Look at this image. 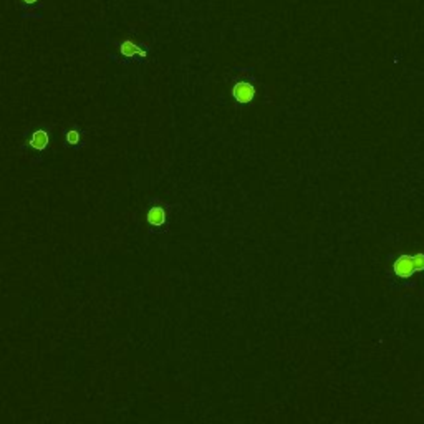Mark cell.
Masks as SVG:
<instances>
[{"label":"cell","instance_id":"obj_5","mask_svg":"<svg viewBox=\"0 0 424 424\" xmlns=\"http://www.w3.org/2000/svg\"><path fill=\"white\" fill-rule=\"evenodd\" d=\"M48 141H50V139H48V134L43 131V129H37L30 138V146L33 149H38V151H43V149L48 146Z\"/></svg>","mask_w":424,"mask_h":424},{"label":"cell","instance_id":"obj_4","mask_svg":"<svg viewBox=\"0 0 424 424\" xmlns=\"http://www.w3.org/2000/svg\"><path fill=\"white\" fill-rule=\"evenodd\" d=\"M146 220L151 225H154V227H158V225H162L166 220V212L162 207H151V209L148 211L146 214Z\"/></svg>","mask_w":424,"mask_h":424},{"label":"cell","instance_id":"obj_3","mask_svg":"<svg viewBox=\"0 0 424 424\" xmlns=\"http://www.w3.org/2000/svg\"><path fill=\"white\" fill-rule=\"evenodd\" d=\"M118 48L123 56H141V58H146V55H148L146 50L139 48L136 43H133L131 40H123L118 45Z\"/></svg>","mask_w":424,"mask_h":424},{"label":"cell","instance_id":"obj_7","mask_svg":"<svg viewBox=\"0 0 424 424\" xmlns=\"http://www.w3.org/2000/svg\"><path fill=\"white\" fill-rule=\"evenodd\" d=\"M22 3H23V5L30 7V5H35V3H38V0H22Z\"/></svg>","mask_w":424,"mask_h":424},{"label":"cell","instance_id":"obj_2","mask_svg":"<svg viewBox=\"0 0 424 424\" xmlns=\"http://www.w3.org/2000/svg\"><path fill=\"white\" fill-rule=\"evenodd\" d=\"M232 95H234L235 101L245 105V103H250V101L255 98V88L252 83H249V81H239V83L234 85Z\"/></svg>","mask_w":424,"mask_h":424},{"label":"cell","instance_id":"obj_6","mask_svg":"<svg viewBox=\"0 0 424 424\" xmlns=\"http://www.w3.org/2000/svg\"><path fill=\"white\" fill-rule=\"evenodd\" d=\"M65 143L70 144V146H75V144L80 143V131L76 129H70V131L65 133Z\"/></svg>","mask_w":424,"mask_h":424},{"label":"cell","instance_id":"obj_1","mask_svg":"<svg viewBox=\"0 0 424 424\" xmlns=\"http://www.w3.org/2000/svg\"><path fill=\"white\" fill-rule=\"evenodd\" d=\"M424 270V254L418 252L414 255H399L393 264L394 275L399 278H409L414 273H419Z\"/></svg>","mask_w":424,"mask_h":424}]
</instances>
